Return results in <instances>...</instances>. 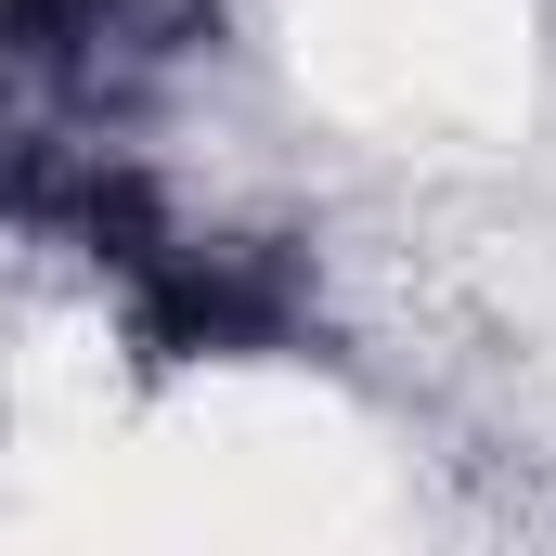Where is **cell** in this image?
<instances>
[{"label":"cell","mask_w":556,"mask_h":556,"mask_svg":"<svg viewBox=\"0 0 556 556\" xmlns=\"http://www.w3.org/2000/svg\"><path fill=\"white\" fill-rule=\"evenodd\" d=\"M220 0H0V155L142 142V117L207 65Z\"/></svg>","instance_id":"6da1fadb"}]
</instances>
